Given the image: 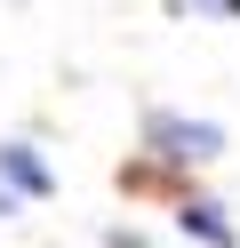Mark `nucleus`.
Instances as JSON below:
<instances>
[{"mask_svg": "<svg viewBox=\"0 0 240 248\" xmlns=\"http://www.w3.org/2000/svg\"><path fill=\"white\" fill-rule=\"evenodd\" d=\"M144 160H152V168H216L224 160V128L200 120V112L152 104V112H144Z\"/></svg>", "mask_w": 240, "mask_h": 248, "instance_id": "1", "label": "nucleus"}, {"mask_svg": "<svg viewBox=\"0 0 240 248\" xmlns=\"http://www.w3.org/2000/svg\"><path fill=\"white\" fill-rule=\"evenodd\" d=\"M0 184H8L16 200H48L56 192V168H48V152L32 144V136H0Z\"/></svg>", "mask_w": 240, "mask_h": 248, "instance_id": "2", "label": "nucleus"}, {"mask_svg": "<svg viewBox=\"0 0 240 248\" xmlns=\"http://www.w3.org/2000/svg\"><path fill=\"white\" fill-rule=\"evenodd\" d=\"M176 232H184V240H200V248H240L232 208H224V200H208V192H184V200H176Z\"/></svg>", "mask_w": 240, "mask_h": 248, "instance_id": "3", "label": "nucleus"}, {"mask_svg": "<svg viewBox=\"0 0 240 248\" xmlns=\"http://www.w3.org/2000/svg\"><path fill=\"white\" fill-rule=\"evenodd\" d=\"M104 248H152V240H144L136 224H104Z\"/></svg>", "mask_w": 240, "mask_h": 248, "instance_id": "4", "label": "nucleus"}, {"mask_svg": "<svg viewBox=\"0 0 240 248\" xmlns=\"http://www.w3.org/2000/svg\"><path fill=\"white\" fill-rule=\"evenodd\" d=\"M192 8H200V16H224V24L240 16V0H192Z\"/></svg>", "mask_w": 240, "mask_h": 248, "instance_id": "5", "label": "nucleus"}, {"mask_svg": "<svg viewBox=\"0 0 240 248\" xmlns=\"http://www.w3.org/2000/svg\"><path fill=\"white\" fill-rule=\"evenodd\" d=\"M16 216H24V200H16L8 184H0V224H16Z\"/></svg>", "mask_w": 240, "mask_h": 248, "instance_id": "6", "label": "nucleus"}]
</instances>
